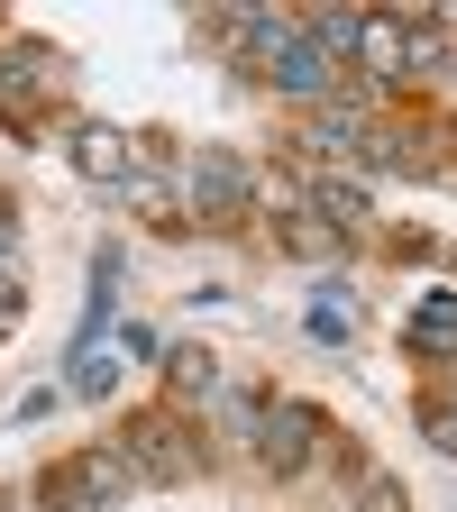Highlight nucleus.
Listing matches in <instances>:
<instances>
[{
    "instance_id": "1",
    "label": "nucleus",
    "mask_w": 457,
    "mask_h": 512,
    "mask_svg": "<svg viewBox=\"0 0 457 512\" xmlns=\"http://www.w3.org/2000/svg\"><path fill=\"white\" fill-rule=\"evenodd\" d=\"M247 74L266 83V92H284V101H339V64L311 46L302 10H293V19L266 10V28H256V46H247Z\"/></svg>"
},
{
    "instance_id": "2",
    "label": "nucleus",
    "mask_w": 457,
    "mask_h": 512,
    "mask_svg": "<svg viewBox=\"0 0 457 512\" xmlns=\"http://www.w3.org/2000/svg\"><path fill=\"white\" fill-rule=\"evenodd\" d=\"M119 458L138 467V485H202V439L183 430V412H147V421H128L119 430Z\"/></svg>"
},
{
    "instance_id": "3",
    "label": "nucleus",
    "mask_w": 457,
    "mask_h": 512,
    "mask_svg": "<svg viewBox=\"0 0 457 512\" xmlns=\"http://www.w3.org/2000/svg\"><path fill=\"white\" fill-rule=\"evenodd\" d=\"M183 211L192 220H247L256 211V165L247 156H229V147H192L183 156Z\"/></svg>"
},
{
    "instance_id": "4",
    "label": "nucleus",
    "mask_w": 457,
    "mask_h": 512,
    "mask_svg": "<svg viewBox=\"0 0 457 512\" xmlns=\"http://www.w3.org/2000/svg\"><path fill=\"white\" fill-rule=\"evenodd\" d=\"M128 494H138V467L119 458V439H110V448H83L74 467L46 476V503H55V512H64V503H92V512H101V503H128Z\"/></svg>"
},
{
    "instance_id": "5",
    "label": "nucleus",
    "mask_w": 457,
    "mask_h": 512,
    "mask_svg": "<svg viewBox=\"0 0 457 512\" xmlns=\"http://www.w3.org/2000/svg\"><path fill=\"white\" fill-rule=\"evenodd\" d=\"M256 458H266V476L293 485L320 458V412L311 403H266V412H256Z\"/></svg>"
},
{
    "instance_id": "6",
    "label": "nucleus",
    "mask_w": 457,
    "mask_h": 512,
    "mask_svg": "<svg viewBox=\"0 0 457 512\" xmlns=\"http://www.w3.org/2000/svg\"><path fill=\"white\" fill-rule=\"evenodd\" d=\"M64 156H74L83 183H128V174H138V138L110 128V119H83L74 138H64Z\"/></svg>"
},
{
    "instance_id": "7",
    "label": "nucleus",
    "mask_w": 457,
    "mask_h": 512,
    "mask_svg": "<svg viewBox=\"0 0 457 512\" xmlns=\"http://www.w3.org/2000/svg\"><path fill=\"white\" fill-rule=\"evenodd\" d=\"M366 119H375V110H357V101H320V110L302 119V147L330 156V165H357V156H366Z\"/></svg>"
},
{
    "instance_id": "8",
    "label": "nucleus",
    "mask_w": 457,
    "mask_h": 512,
    "mask_svg": "<svg viewBox=\"0 0 457 512\" xmlns=\"http://www.w3.org/2000/svg\"><path fill=\"white\" fill-rule=\"evenodd\" d=\"M55 83H64V64H55L46 37H10L0 46V101H28V92H55Z\"/></svg>"
},
{
    "instance_id": "9",
    "label": "nucleus",
    "mask_w": 457,
    "mask_h": 512,
    "mask_svg": "<svg viewBox=\"0 0 457 512\" xmlns=\"http://www.w3.org/2000/svg\"><path fill=\"white\" fill-rule=\"evenodd\" d=\"M320 229H339V238H357L366 220H375V202L357 192V174H311V202H302Z\"/></svg>"
},
{
    "instance_id": "10",
    "label": "nucleus",
    "mask_w": 457,
    "mask_h": 512,
    "mask_svg": "<svg viewBox=\"0 0 457 512\" xmlns=\"http://www.w3.org/2000/svg\"><path fill=\"white\" fill-rule=\"evenodd\" d=\"M403 28H412V19L357 10V55H348V64H366V74H403Z\"/></svg>"
},
{
    "instance_id": "11",
    "label": "nucleus",
    "mask_w": 457,
    "mask_h": 512,
    "mask_svg": "<svg viewBox=\"0 0 457 512\" xmlns=\"http://www.w3.org/2000/svg\"><path fill=\"white\" fill-rule=\"evenodd\" d=\"M448 64H457L448 28H439V19H412V28H403V74H421V83H430V74H448Z\"/></svg>"
},
{
    "instance_id": "12",
    "label": "nucleus",
    "mask_w": 457,
    "mask_h": 512,
    "mask_svg": "<svg viewBox=\"0 0 457 512\" xmlns=\"http://www.w3.org/2000/svg\"><path fill=\"white\" fill-rule=\"evenodd\" d=\"M412 348H430V357H439V348H457V293H448V284L412 302Z\"/></svg>"
},
{
    "instance_id": "13",
    "label": "nucleus",
    "mask_w": 457,
    "mask_h": 512,
    "mask_svg": "<svg viewBox=\"0 0 457 512\" xmlns=\"http://www.w3.org/2000/svg\"><path fill=\"white\" fill-rule=\"evenodd\" d=\"M165 384L183 403H211L220 394V366H211V348H165Z\"/></svg>"
},
{
    "instance_id": "14",
    "label": "nucleus",
    "mask_w": 457,
    "mask_h": 512,
    "mask_svg": "<svg viewBox=\"0 0 457 512\" xmlns=\"http://www.w3.org/2000/svg\"><path fill=\"white\" fill-rule=\"evenodd\" d=\"M256 28H266V10H211V37H220V55H238V64H247Z\"/></svg>"
},
{
    "instance_id": "15",
    "label": "nucleus",
    "mask_w": 457,
    "mask_h": 512,
    "mask_svg": "<svg viewBox=\"0 0 457 512\" xmlns=\"http://www.w3.org/2000/svg\"><path fill=\"white\" fill-rule=\"evenodd\" d=\"M211 412H220V430H229L238 448H256V412H266L256 394H211Z\"/></svg>"
},
{
    "instance_id": "16",
    "label": "nucleus",
    "mask_w": 457,
    "mask_h": 512,
    "mask_svg": "<svg viewBox=\"0 0 457 512\" xmlns=\"http://www.w3.org/2000/svg\"><path fill=\"white\" fill-rule=\"evenodd\" d=\"M284 247H302V256H339L348 238H339V229H320L311 211H293V220H284Z\"/></svg>"
},
{
    "instance_id": "17",
    "label": "nucleus",
    "mask_w": 457,
    "mask_h": 512,
    "mask_svg": "<svg viewBox=\"0 0 457 512\" xmlns=\"http://www.w3.org/2000/svg\"><path fill=\"white\" fill-rule=\"evenodd\" d=\"M110 384H119V366H110V357H74V394H83V403H101Z\"/></svg>"
},
{
    "instance_id": "18",
    "label": "nucleus",
    "mask_w": 457,
    "mask_h": 512,
    "mask_svg": "<svg viewBox=\"0 0 457 512\" xmlns=\"http://www.w3.org/2000/svg\"><path fill=\"white\" fill-rule=\"evenodd\" d=\"M421 439L439 448V458H457V403H430L421 412Z\"/></svg>"
},
{
    "instance_id": "19",
    "label": "nucleus",
    "mask_w": 457,
    "mask_h": 512,
    "mask_svg": "<svg viewBox=\"0 0 457 512\" xmlns=\"http://www.w3.org/2000/svg\"><path fill=\"white\" fill-rule=\"evenodd\" d=\"M119 348H128V357H138V366H165V339L147 330V320H128V330H119Z\"/></svg>"
},
{
    "instance_id": "20",
    "label": "nucleus",
    "mask_w": 457,
    "mask_h": 512,
    "mask_svg": "<svg viewBox=\"0 0 457 512\" xmlns=\"http://www.w3.org/2000/svg\"><path fill=\"white\" fill-rule=\"evenodd\" d=\"M311 339H320V348H348V320H339V302H320V311H311Z\"/></svg>"
},
{
    "instance_id": "21",
    "label": "nucleus",
    "mask_w": 457,
    "mask_h": 512,
    "mask_svg": "<svg viewBox=\"0 0 457 512\" xmlns=\"http://www.w3.org/2000/svg\"><path fill=\"white\" fill-rule=\"evenodd\" d=\"M357 512H403V485H384V476H375V485H366V503H357Z\"/></svg>"
},
{
    "instance_id": "22",
    "label": "nucleus",
    "mask_w": 457,
    "mask_h": 512,
    "mask_svg": "<svg viewBox=\"0 0 457 512\" xmlns=\"http://www.w3.org/2000/svg\"><path fill=\"white\" fill-rule=\"evenodd\" d=\"M19 266V229H10V211H0V275Z\"/></svg>"
},
{
    "instance_id": "23",
    "label": "nucleus",
    "mask_w": 457,
    "mask_h": 512,
    "mask_svg": "<svg viewBox=\"0 0 457 512\" xmlns=\"http://www.w3.org/2000/svg\"><path fill=\"white\" fill-rule=\"evenodd\" d=\"M19 320V275H0V330Z\"/></svg>"
}]
</instances>
